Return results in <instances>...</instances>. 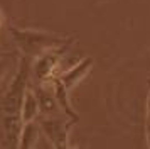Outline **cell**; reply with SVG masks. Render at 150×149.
Wrapping results in <instances>:
<instances>
[{
    "label": "cell",
    "instance_id": "8fae6325",
    "mask_svg": "<svg viewBox=\"0 0 150 149\" xmlns=\"http://www.w3.org/2000/svg\"><path fill=\"white\" fill-rule=\"evenodd\" d=\"M7 68H8V63H7V59H4V58H0V81L4 80V76L7 74Z\"/></svg>",
    "mask_w": 150,
    "mask_h": 149
},
{
    "label": "cell",
    "instance_id": "4fadbf2b",
    "mask_svg": "<svg viewBox=\"0 0 150 149\" xmlns=\"http://www.w3.org/2000/svg\"><path fill=\"white\" fill-rule=\"evenodd\" d=\"M145 129H147V146L150 148V124H147Z\"/></svg>",
    "mask_w": 150,
    "mask_h": 149
},
{
    "label": "cell",
    "instance_id": "7a4b0ae2",
    "mask_svg": "<svg viewBox=\"0 0 150 149\" xmlns=\"http://www.w3.org/2000/svg\"><path fill=\"white\" fill-rule=\"evenodd\" d=\"M30 58L24 56L21 59L17 74L14 76V80L8 87L7 93L2 98V110L5 114H21L22 102L25 97V92L29 88V78H30Z\"/></svg>",
    "mask_w": 150,
    "mask_h": 149
},
{
    "label": "cell",
    "instance_id": "7c38bea8",
    "mask_svg": "<svg viewBox=\"0 0 150 149\" xmlns=\"http://www.w3.org/2000/svg\"><path fill=\"white\" fill-rule=\"evenodd\" d=\"M147 124H150V95L147 100Z\"/></svg>",
    "mask_w": 150,
    "mask_h": 149
},
{
    "label": "cell",
    "instance_id": "5bb4252c",
    "mask_svg": "<svg viewBox=\"0 0 150 149\" xmlns=\"http://www.w3.org/2000/svg\"><path fill=\"white\" fill-rule=\"evenodd\" d=\"M2 19H4V17H2V12H0V26H2Z\"/></svg>",
    "mask_w": 150,
    "mask_h": 149
},
{
    "label": "cell",
    "instance_id": "8992f818",
    "mask_svg": "<svg viewBox=\"0 0 150 149\" xmlns=\"http://www.w3.org/2000/svg\"><path fill=\"white\" fill-rule=\"evenodd\" d=\"M39 100V107H41V115H64L61 110L59 103L56 100L54 90L51 92V88L46 87V83H39V87L34 90Z\"/></svg>",
    "mask_w": 150,
    "mask_h": 149
},
{
    "label": "cell",
    "instance_id": "30bf717a",
    "mask_svg": "<svg viewBox=\"0 0 150 149\" xmlns=\"http://www.w3.org/2000/svg\"><path fill=\"white\" fill-rule=\"evenodd\" d=\"M54 95H56V100H57V103H59V107H61V110L64 112V115H68L69 119H73L74 122H78V114H76L74 110H73V107H71V103H69V98H68V93L69 90L66 87H64V83H62L59 78H56L54 80Z\"/></svg>",
    "mask_w": 150,
    "mask_h": 149
},
{
    "label": "cell",
    "instance_id": "277c9868",
    "mask_svg": "<svg viewBox=\"0 0 150 149\" xmlns=\"http://www.w3.org/2000/svg\"><path fill=\"white\" fill-rule=\"evenodd\" d=\"M66 49H68V46L59 47V49H51V51H46L44 54L37 56L34 64L30 66V71L34 73L35 80H39L41 83L49 80H56V69H57L61 56L66 53Z\"/></svg>",
    "mask_w": 150,
    "mask_h": 149
},
{
    "label": "cell",
    "instance_id": "6da1fadb",
    "mask_svg": "<svg viewBox=\"0 0 150 149\" xmlns=\"http://www.w3.org/2000/svg\"><path fill=\"white\" fill-rule=\"evenodd\" d=\"M10 34H12L17 47L22 51V54L30 59H35L37 56L44 54L46 51L66 47L71 44V39H64L61 36L44 32V31H34V29L10 27Z\"/></svg>",
    "mask_w": 150,
    "mask_h": 149
},
{
    "label": "cell",
    "instance_id": "5b68a950",
    "mask_svg": "<svg viewBox=\"0 0 150 149\" xmlns=\"http://www.w3.org/2000/svg\"><path fill=\"white\" fill-rule=\"evenodd\" d=\"M91 68H93V59H91L89 56H86V58H83L79 63H76L71 69H68L66 73L59 74V80H61L62 83H64V87L71 92L78 83H81L83 78L88 76V73L91 71Z\"/></svg>",
    "mask_w": 150,
    "mask_h": 149
},
{
    "label": "cell",
    "instance_id": "ba28073f",
    "mask_svg": "<svg viewBox=\"0 0 150 149\" xmlns=\"http://www.w3.org/2000/svg\"><path fill=\"white\" fill-rule=\"evenodd\" d=\"M41 115V107H39V100L34 90L27 88L24 102H22V108H21V117L22 122H30V120H37Z\"/></svg>",
    "mask_w": 150,
    "mask_h": 149
},
{
    "label": "cell",
    "instance_id": "52a82bcc",
    "mask_svg": "<svg viewBox=\"0 0 150 149\" xmlns=\"http://www.w3.org/2000/svg\"><path fill=\"white\" fill-rule=\"evenodd\" d=\"M41 125L37 120H30V122H25L24 127H22V132H21V137H19V146L17 148L21 149H32V148H37V141L41 137Z\"/></svg>",
    "mask_w": 150,
    "mask_h": 149
},
{
    "label": "cell",
    "instance_id": "9c48e42d",
    "mask_svg": "<svg viewBox=\"0 0 150 149\" xmlns=\"http://www.w3.org/2000/svg\"><path fill=\"white\" fill-rule=\"evenodd\" d=\"M22 127H24V122H22L21 114H5L4 117V129H5V135L10 141L12 146H19V137H21Z\"/></svg>",
    "mask_w": 150,
    "mask_h": 149
},
{
    "label": "cell",
    "instance_id": "3957f363",
    "mask_svg": "<svg viewBox=\"0 0 150 149\" xmlns=\"http://www.w3.org/2000/svg\"><path fill=\"white\" fill-rule=\"evenodd\" d=\"M74 120L68 115H39V125L42 134L49 139V144L56 149L69 148V132Z\"/></svg>",
    "mask_w": 150,
    "mask_h": 149
}]
</instances>
